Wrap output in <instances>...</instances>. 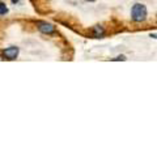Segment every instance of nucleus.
I'll return each instance as SVG.
<instances>
[{"label":"nucleus","mask_w":157,"mask_h":157,"mask_svg":"<svg viewBox=\"0 0 157 157\" xmlns=\"http://www.w3.org/2000/svg\"><path fill=\"white\" fill-rule=\"evenodd\" d=\"M104 28L102 26H94V29H93V36H94L96 38H100L104 36Z\"/></svg>","instance_id":"nucleus-4"},{"label":"nucleus","mask_w":157,"mask_h":157,"mask_svg":"<svg viewBox=\"0 0 157 157\" xmlns=\"http://www.w3.org/2000/svg\"><path fill=\"white\" fill-rule=\"evenodd\" d=\"M38 29H39V32H42L43 34L55 33V28H54L51 24H47V22H38Z\"/></svg>","instance_id":"nucleus-3"},{"label":"nucleus","mask_w":157,"mask_h":157,"mask_svg":"<svg viewBox=\"0 0 157 157\" xmlns=\"http://www.w3.org/2000/svg\"><path fill=\"white\" fill-rule=\"evenodd\" d=\"M3 55L6 56L8 60H14L17 56H18V47H14V46H12V47H8V48H6V50L3 51Z\"/></svg>","instance_id":"nucleus-2"},{"label":"nucleus","mask_w":157,"mask_h":157,"mask_svg":"<svg viewBox=\"0 0 157 157\" xmlns=\"http://www.w3.org/2000/svg\"><path fill=\"white\" fill-rule=\"evenodd\" d=\"M114 60H126V56L124 55H121V56H118V58H115Z\"/></svg>","instance_id":"nucleus-6"},{"label":"nucleus","mask_w":157,"mask_h":157,"mask_svg":"<svg viewBox=\"0 0 157 157\" xmlns=\"http://www.w3.org/2000/svg\"><path fill=\"white\" fill-rule=\"evenodd\" d=\"M156 20H157V17H156Z\"/></svg>","instance_id":"nucleus-10"},{"label":"nucleus","mask_w":157,"mask_h":157,"mask_svg":"<svg viewBox=\"0 0 157 157\" xmlns=\"http://www.w3.org/2000/svg\"><path fill=\"white\" fill-rule=\"evenodd\" d=\"M12 3H18V0H12Z\"/></svg>","instance_id":"nucleus-8"},{"label":"nucleus","mask_w":157,"mask_h":157,"mask_svg":"<svg viewBox=\"0 0 157 157\" xmlns=\"http://www.w3.org/2000/svg\"><path fill=\"white\" fill-rule=\"evenodd\" d=\"M131 18L135 22H143L147 20V8L140 3H136L131 9Z\"/></svg>","instance_id":"nucleus-1"},{"label":"nucleus","mask_w":157,"mask_h":157,"mask_svg":"<svg viewBox=\"0 0 157 157\" xmlns=\"http://www.w3.org/2000/svg\"><path fill=\"white\" fill-rule=\"evenodd\" d=\"M151 37H153V38H157V34H151Z\"/></svg>","instance_id":"nucleus-7"},{"label":"nucleus","mask_w":157,"mask_h":157,"mask_svg":"<svg viewBox=\"0 0 157 157\" xmlns=\"http://www.w3.org/2000/svg\"><path fill=\"white\" fill-rule=\"evenodd\" d=\"M6 13H8V8L6 7V4L0 2V14H6Z\"/></svg>","instance_id":"nucleus-5"},{"label":"nucleus","mask_w":157,"mask_h":157,"mask_svg":"<svg viewBox=\"0 0 157 157\" xmlns=\"http://www.w3.org/2000/svg\"><path fill=\"white\" fill-rule=\"evenodd\" d=\"M86 2H90L92 3V2H96V0H86Z\"/></svg>","instance_id":"nucleus-9"}]
</instances>
